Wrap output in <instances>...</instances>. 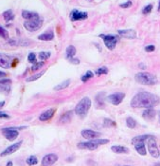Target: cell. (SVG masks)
<instances>
[{"mask_svg":"<svg viewBox=\"0 0 160 166\" xmlns=\"http://www.w3.org/2000/svg\"><path fill=\"white\" fill-rule=\"evenodd\" d=\"M152 136V135H148V134H144V135H140V136H137L135 138L132 139V144L134 145L137 143H145L147 139Z\"/></svg>","mask_w":160,"mask_h":166,"instance_id":"obj_26","label":"cell"},{"mask_svg":"<svg viewBox=\"0 0 160 166\" xmlns=\"http://www.w3.org/2000/svg\"><path fill=\"white\" fill-rule=\"evenodd\" d=\"M22 143H23V141H20V142H17L15 143H12L10 146H8L5 150H3L1 153H0V157H6V156L15 153L17 150H19V148L21 147Z\"/></svg>","mask_w":160,"mask_h":166,"instance_id":"obj_12","label":"cell"},{"mask_svg":"<svg viewBox=\"0 0 160 166\" xmlns=\"http://www.w3.org/2000/svg\"><path fill=\"white\" fill-rule=\"evenodd\" d=\"M132 5H133L132 1H131V0H128V1H126V2L121 3V4L119 5V7L122 8V9H128V8L132 7Z\"/></svg>","mask_w":160,"mask_h":166,"instance_id":"obj_40","label":"cell"},{"mask_svg":"<svg viewBox=\"0 0 160 166\" xmlns=\"http://www.w3.org/2000/svg\"><path fill=\"white\" fill-rule=\"evenodd\" d=\"M0 119H11V116L7 114L5 112H1L0 111Z\"/></svg>","mask_w":160,"mask_h":166,"instance_id":"obj_42","label":"cell"},{"mask_svg":"<svg viewBox=\"0 0 160 166\" xmlns=\"http://www.w3.org/2000/svg\"><path fill=\"white\" fill-rule=\"evenodd\" d=\"M158 12H160V0H159V4H158V8H157Z\"/></svg>","mask_w":160,"mask_h":166,"instance_id":"obj_48","label":"cell"},{"mask_svg":"<svg viewBox=\"0 0 160 166\" xmlns=\"http://www.w3.org/2000/svg\"><path fill=\"white\" fill-rule=\"evenodd\" d=\"M42 26H43V19H41L40 17H37V18H34L31 20H26L24 22V28L30 32L37 31L38 30L41 29Z\"/></svg>","mask_w":160,"mask_h":166,"instance_id":"obj_9","label":"cell"},{"mask_svg":"<svg viewBox=\"0 0 160 166\" xmlns=\"http://www.w3.org/2000/svg\"><path fill=\"white\" fill-rule=\"evenodd\" d=\"M0 37L5 39V40H9V38H10L8 31L5 28H3L2 26H0Z\"/></svg>","mask_w":160,"mask_h":166,"instance_id":"obj_36","label":"cell"},{"mask_svg":"<svg viewBox=\"0 0 160 166\" xmlns=\"http://www.w3.org/2000/svg\"><path fill=\"white\" fill-rule=\"evenodd\" d=\"M22 17L26 20H31L34 18H37V17H40L39 14L35 12H30V11H22Z\"/></svg>","mask_w":160,"mask_h":166,"instance_id":"obj_23","label":"cell"},{"mask_svg":"<svg viewBox=\"0 0 160 166\" xmlns=\"http://www.w3.org/2000/svg\"><path fill=\"white\" fill-rule=\"evenodd\" d=\"M59 159L56 154H48L42 160V166H52Z\"/></svg>","mask_w":160,"mask_h":166,"instance_id":"obj_14","label":"cell"},{"mask_svg":"<svg viewBox=\"0 0 160 166\" xmlns=\"http://www.w3.org/2000/svg\"><path fill=\"white\" fill-rule=\"evenodd\" d=\"M12 81L9 78H4V79H0V93H10L11 92V85Z\"/></svg>","mask_w":160,"mask_h":166,"instance_id":"obj_13","label":"cell"},{"mask_svg":"<svg viewBox=\"0 0 160 166\" xmlns=\"http://www.w3.org/2000/svg\"><path fill=\"white\" fill-rule=\"evenodd\" d=\"M44 66H45V62H44V61H40V62H36L35 64H33V65H32V67H31V70H32V71L39 70V69H41Z\"/></svg>","mask_w":160,"mask_h":166,"instance_id":"obj_37","label":"cell"},{"mask_svg":"<svg viewBox=\"0 0 160 166\" xmlns=\"http://www.w3.org/2000/svg\"><path fill=\"white\" fill-rule=\"evenodd\" d=\"M126 125L128 128L130 129H134L137 127V121L134 119V118H132V117H128L126 119Z\"/></svg>","mask_w":160,"mask_h":166,"instance_id":"obj_31","label":"cell"},{"mask_svg":"<svg viewBox=\"0 0 160 166\" xmlns=\"http://www.w3.org/2000/svg\"><path fill=\"white\" fill-rule=\"evenodd\" d=\"M69 62H70L71 64H73V65H79L81 61H80V59L74 57V58H72V59H70V60H69Z\"/></svg>","mask_w":160,"mask_h":166,"instance_id":"obj_43","label":"cell"},{"mask_svg":"<svg viewBox=\"0 0 160 166\" xmlns=\"http://www.w3.org/2000/svg\"><path fill=\"white\" fill-rule=\"evenodd\" d=\"M119 35L126 38V39H136L137 38V31L135 30L128 29V30H119L118 31Z\"/></svg>","mask_w":160,"mask_h":166,"instance_id":"obj_16","label":"cell"},{"mask_svg":"<svg viewBox=\"0 0 160 166\" xmlns=\"http://www.w3.org/2000/svg\"><path fill=\"white\" fill-rule=\"evenodd\" d=\"M135 145V149L136 151L140 155V156H146L147 155V150H146V146L145 143H137Z\"/></svg>","mask_w":160,"mask_h":166,"instance_id":"obj_25","label":"cell"},{"mask_svg":"<svg viewBox=\"0 0 160 166\" xmlns=\"http://www.w3.org/2000/svg\"><path fill=\"white\" fill-rule=\"evenodd\" d=\"M160 103V98L156 94L148 91H140L137 93L131 100L133 108H153Z\"/></svg>","mask_w":160,"mask_h":166,"instance_id":"obj_1","label":"cell"},{"mask_svg":"<svg viewBox=\"0 0 160 166\" xmlns=\"http://www.w3.org/2000/svg\"><path fill=\"white\" fill-rule=\"evenodd\" d=\"M7 77V73L4 71H0V79H4Z\"/></svg>","mask_w":160,"mask_h":166,"instance_id":"obj_44","label":"cell"},{"mask_svg":"<svg viewBox=\"0 0 160 166\" xmlns=\"http://www.w3.org/2000/svg\"><path fill=\"white\" fill-rule=\"evenodd\" d=\"M155 166H160V163H156V164H155Z\"/></svg>","mask_w":160,"mask_h":166,"instance_id":"obj_50","label":"cell"},{"mask_svg":"<svg viewBox=\"0 0 160 166\" xmlns=\"http://www.w3.org/2000/svg\"><path fill=\"white\" fill-rule=\"evenodd\" d=\"M3 17H4V20L6 22H11L12 20L14 19V14L12 10H8L6 12L3 13Z\"/></svg>","mask_w":160,"mask_h":166,"instance_id":"obj_29","label":"cell"},{"mask_svg":"<svg viewBox=\"0 0 160 166\" xmlns=\"http://www.w3.org/2000/svg\"><path fill=\"white\" fill-rule=\"evenodd\" d=\"M46 73V71L44 70L43 72H39L37 74H35V75H31L28 78H26V82L27 83H30V82H34V81H37L38 79H40V78Z\"/></svg>","mask_w":160,"mask_h":166,"instance_id":"obj_30","label":"cell"},{"mask_svg":"<svg viewBox=\"0 0 160 166\" xmlns=\"http://www.w3.org/2000/svg\"><path fill=\"white\" fill-rule=\"evenodd\" d=\"M26 163L28 164L29 166H34V165H36L38 163V159H37V157L36 156H30L28 159L26 160Z\"/></svg>","mask_w":160,"mask_h":166,"instance_id":"obj_34","label":"cell"},{"mask_svg":"<svg viewBox=\"0 0 160 166\" xmlns=\"http://www.w3.org/2000/svg\"><path fill=\"white\" fill-rule=\"evenodd\" d=\"M126 94L124 92H116V93H113V94H110L108 95L107 97H106V101L108 103H110L113 106H119L122 103V101L125 98Z\"/></svg>","mask_w":160,"mask_h":166,"instance_id":"obj_10","label":"cell"},{"mask_svg":"<svg viewBox=\"0 0 160 166\" xmlns=\"http://www.w3.org/2000/svg\"><path fill=\"white\" fill-rule=\"evenodd\" d=\"M102 125H103V127H106V128L116 127V126H117V123H116V121H115L114 120H111V119H108V118H105V119H103Z\"/></svg>","mask_w":160,"mask_h":166,"instance_id":"obj_28","label":"cell"},{"mask_svg":"<svg viewBox=\"0 0 160 166\" xmlns=\"http://www.w3.org/2000/svg\"><path fill=\"white\" fill-rule=\"evenodd\" d=\"M5 101H2V102H0V109L1 108H3L4 107V106H5Z\"/></svg>","mask_w":160,"mask_h":166,"instance_id":"obj_46","label":"cell"},{"mask_svg":"<svg viewBox=\"0 0 160 166\" xmlns=\"http://www.w3.org/2000/svg\"><path fill=\"white\" fill-rule=\"evenodd\" d=\"M38 39L40 41H52L54 39V32L51 30H48L45 32H43L42 34L38 36Z\"/></svg>","mask_w":160,"mask_h":166,"instance_id":"obj_19","label":"cell"},{"mask_svg":"<svg viewBox=\"0 0 160 166\" xmlns=\"http://www.w3.org/2000/svg\"><path fill=\"white\" fill-rule=\"evenodd\" d=\"M158 120H159V124H160V111L158 112Z\"/></svg>","mask_w":160,"mask_h":166,"instance_id":"obj_49","label":"cell"},{"mask_svg":"<svg viewBox=\"0 0 160 166\" xmlns=\"http://www.w3.org/2000/svg\"><path fill=\"white\" fill-rule=\"evenodd\" d=\"M100 37L103 40L105 47L109 50H114L119 42V37L114 34H100Z\"/></svg>","mask_w":160,"mask_h":166,"instance_id":"obj_7","label":"cell"},{"mask_svg":"<svg viewBox=\"0 0 160 166\" xmlns=\"http://www.w3.org/2000/svg\"><path fill=\"white\" fill-rule=\"evenodd\" d=\"M136 81L143 85H155L157 83V77L150 72H137L135 75Z\"/></svg>","mask_w":160,"mask_h":166,"instance_id":"obj_4","label":"cell"},{"mask_svg":"<svg viewBox=\"0 0 160 166\" xmlns=\"http://www.w3.org/2000/svg\"><path fill=\"white\" fill-rule=\"evenodd\" d=\"M111 150L116 154H129L130 152L129 148L123 145H113L111 147Z\"/></svg>","mask_w":160,"mask_h":166,"instance_id":"obj_21","label":"cell"},{"mask_svg":"<svg viewBox=\"0 0 160 166\" xmlns=\"http://www.w3.org/2000/svg\"><path fill=\"white\" fill-rule=\"evenodd\" d=\"M126 166H129V165H126Z\"/></svg>","mask_w":160,"mask_h":166,"instance_id":"obj_52","label":"cell"},{"mask_svg":"<svg viewBox=\"0 0 160 166\" xmlns=\"http://www.w3.org/2000/svg\"><path fill=\"white\" fill-rule=\"evenodd\" d=\"M156 116V111L154 108H147L142 113V118L146 121H152Z\"/></svg>","mask_w":160,"mask_h":166,"instance_id":"obj_18","label":"cell"},{"mask_svg":"<svg viewBox=\"0 0 160 166\" xmlns=\"http://www.w3.org/2000/svg\"><path fill=\"white\" fill-rule=\"evenodd\" d=\"M28 61L30 63V64H35L37 62V60H36V54L34 53V52H30V53L28 55Z\"/></svg>","mask_w":160,"mask_h":166,"instance_id":"obj_39","label":"cell"},{"mask_svg":"<svg viewBox=\"0 0 160 166\" xmlns=\"http://www.w3.org/2000/svg\"><path fill=\"white\" fill-rule=\"evenodd\" d=\"M70 17V20L72 22H76V21H82V20H85L87 17H88V13L86 12H81L79 10H72L70 12L69 14Z\"/></svg>","mask_w":160,"mask_h":166,"instance_id":"obj_11","label":"cell"},{"mask_svg":"<svg viewBox=\"0 0 160 166\" xmlns=\"http://www.w3.org/2000/svg\"><path fill=\"white\" fill-rule=\"evenodd\" d=\"M76 53H77V49H76V48L74 47V46H68L67 48H66V58L69 61L70 59H72V58H74L75 57V55H76Z\"/></svg>","mask_w":160,"mask_h":166,"instance_id":"obj_24","label":"cell"},{"mask_svg":"<svg viewBox=\"0 0 160 166\" xmlns=\"http://www.w3.org/2000/svg\"><path fill=\"white\" fill-rule=\"evenodd\" d=\"M6 166H13V162L12 161H9L6 164Z\"/></svg>","mask_w":160,"mask_h":166,"instance_id":"obj_47","label":"cell"},{"mask_svg":"<svg viewBox=\"0 0 160 166\" xmlns=\"http://www.w3.org/2000/svg\"><path fill=\"white\" fill-rule=\"evenodd\" d=\"M51 56V53L49 51H41L38 54V57L41 61H46Z\"/></svg>","mask_w":160,"mask_h":166,"instance_id":"obj_35","label":"cell"},{"mask_svg":"<svg viewBox=\"0 0 160 166\" xmlns=\"http://www.w3.org/2000/svg\"><path fill=\"white\" fill-rule=\"evenodd\" d=\"M81 135L83 138L86 139H99V137H101V133L97 132V131H94L92 129H84L82 130Z\"/></svg>","mask_w":160,"mask_h":166,"instance_id":"obj_15","label":"cell"},{"mask_svg":"<svg viewBox=\"0 0 160 166\" xmlns=\"http://www.w3.org/2000/svg\"><path fill=\"white\" fill-rule=\"evenodd\" d=\"M18 62L19 60L13 56L8 55L5 53H0V67L5 68V69L11 68L15 67L18 64Z\"/></svg>","mask_w":160,"mask_h":166,"instance_id":"obj_6","label":"cell"},{"mask_svg":"<svg viewBox=\"0 0 160 166\" xmlns=\"http://www.w3.org/2000/svg\"><path fill=\"white\" fill-rule=\"evenodd\" d=\"M105 97V93L104 92H99L95 97V102L97 103V106L99 108H101L104 106V100H106Z\"/></svg>","mask_w":160,"mask_h":166,"instance_id":"obj_22","label":"cell"},{"mask_svg":"<svg viewBox=\"0 0 160 166\" xmlns=\"http://www.w3.org/2000/svg\"><path fill=\"white\" fill-rule=\"evenodd\" d=\"M147 148H148V151L150 153V155L153 157L154 159H157L160 157V152L158 149V146H157V143H156V139L155 138V136H151L148 139H147Z\"/></svg>","mask_w":160,"mask_h":166,"instance_id":"obj_8","label":"cell"},{"mask_svg":"<svg viewBox=\"0 0 160 166\" xmlns=\"http://www.w3.org/2000/svg\"><path fill=\"white\" fill-rule=\"evenodd\" d=\"M109 72V69L107 67H98L96 70H95V74L97 76H101V75H106L108 74Z\"/></svg>","mask_w":160,"mask_h":166,"instance_id":"obj_32","label":"cell"},{"mask_svg":"<svg viewBox=\"0 0 160 166\" xmlns=\"http://www.w3.org/2000/svg\"><path fill=\"white\" fill-rule=\"evenodd\" d=\"M109 139H90L88 142H82L77 144V147L79 149H87V150H96L98 147L101 145H104L109 143Z\"/></svg>","mask_w":160,"mask_h":166,"instance_id":"obj_3","label":"cell"},{"mask_svg":"<svg viewBox=\"0 0 160 166\" xmlns=\"http://www.w3.org/2000/svg\"><path fill=\"white\" fill-rule=\"evenodd\" d=\"M153 8H154L153 4H148V5H146L143 9H142V14L147 15V14L151 13H152V11H153Z\"/></svg>","mask_w":160,"mask_h":166,"instance_id":"obj_38","label":"cell"},{"mask_svg":"<svg viewBox=\"0 0 160 166\" xmlns=\"http://www.w3.org/2000/svg\"><path fill=\"white\" fill-rule=\"evenodd\" d=\"M27 126H11V127H5L1 129V132L3 136L8 139L9 142H12L18 138L19 136V130L26 129Z\"/></svg>","mask_w":160,"mask_h":166,"instance_id":"obj_5","label":"cell"},{"mask_svg":"<svg viewBox=\"0 0 160 166\" xmlns=\"http://www.w3.org/2000/svg\"><path fill=\"white\" fill-rule=\"evenodd\" d=\"M93 77H94V73H93L91 70H88V71H86L84 75L81 76V80H82L83 83H86L87 81L91 80Z\"/></svg>","mask_w":160,"mask_h":166,"instance_id":"obj_33","label":"cell"},{"mask_svg":"<svg viewBox=\"0 0 160 166\" xmlns=\"http://www.w3.org/2000/svg\"><path fill=\"white\" fill-rule=\"evenodd\" d=\"M70 83H71L70 79H67V80H66V81H64V82H62L61 84H59V85H55V86H54V88H53V89H54L55 91H61V90H64V89L67 88V87L69 86Z\"/></svg>","mask_w":160,"mask_h":166,"instance_id":"obj_27","label":"cell"},{"mask_svg":"<svg viewBox=\"0 0 160 166\" xmlns=\"http://www.w3.org/2000/svg\"><path fill=\"white\" fill-rule=\"evenodd\" d=\"M155 50V47L154 45H148L145 47V51L146 52H153Z\"/></svg>","mask_w":160,"mask_h":166,"instance_id":"obj_41","label":"cell"},{"mask_svg":"<svg viewBox=\"0 0 160 166\" xmlns=\"http://www.w3.org/2000/svg\"><path fill=\"white\" fill-rule=\"evenodd\" d=\"M56 113V108H50L46 110L45 112H43L42 114L39 116V121H49L50 119L53 118V116L55 115Z\"/></svg>","mask_w":160,"mask_h":166,"instance_id":"obj_17","label":"cell"},{"mask_svg":"<svg viewBox=\"0 0 160 166\" xmlns=\"http://www.w3.org/2000/svg\"><path fill=\"white\" fill-rule=\"evenodd\" d=\"M138 67H139V68H142V69H146V66H145L144 64H142V63L138 65Z\"/></svg>","mask_w":160,"mask_h":166,"instance_id":"obj_45","label":"cell"},{"mask_svg":"<svg viewBox=\"0 0 160 166\" xmlns=\"http://www.w3.org/2000/svg\"><path fill=\"white\" fill-rule=\"evenodd\" d=\"M89 1H92V0H89Z\"/></svg>","mask_w":160,"mask_h":166,"instance_id":"obj_51","label":"cell"},{"mask_svg":"<svg viewBox=\"0 0 160 166\" xmlns=\"http://www.w3.org/2000/svg\"><path fill=\"white\" fill-rule=\"evenodd\" d=\"M91 106H92V102H91L90 98L89 97H84L75 106V109H74L75 114L79 118L84 119L87 116L88 112H89Z\"/></svg>","mask_w":160,"mask_h":166,"instance_id":"obj_2","label":"cell"},{"mask_svg":"<svg viewBox=\"0 0 160 166\" xmlns=\"http://www.w3.org/2000/svg\"><path fill=\"white\" fill-rule=\"evenodd\" d=\"M73 116V111L72 110H68L63 114L61 115L60 119H59V123L61 124H66V123H70L71 119H72Z\"/></svg>","mask_w":160,"mask_h":166,"instance_id":"obj_20","label":"cell"},{"mask_svg":"<svg viewBox=\"0 0 160 166\" xmlns=\"http://www.w3.org/2000/svg\"><path fill=\"white\" fill-rule=\"evenodd\" d=\"M159 158H160V157H159Z\"/></svg>","mask_w":160,"mask_h":166,"instance_id":"obj_53","label":"cell"}]
</instances>
